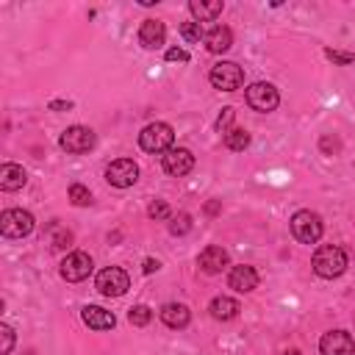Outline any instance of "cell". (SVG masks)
Returning a JSON list of instances; mask_svg holds the SVG:
<instances>
[{"instance_id": "1", "label": "cell", "mask_w": 355, "mask_h": 355, "mask_svg": "<svg viewBox=\"0 0 355 355\" xmlns=\"http://www.w3.org/2000/svg\"><path fill=\"white\" fill-rule=\"evenodd\" d=\"M313 272L319 277H338L344 269H347V255L341 247H333V244H324L313 252V261H311Z\"/></svg>"}, {"instance_id": "2", "label": "cell", "mask_w": 355, "mask_h": 355, "mask_svg": "<svg viewBox=\"0 0 355 355\" xmlns=\"http://www.w3.org/2000/svg\"><path fill=\"white\" fill-rule=\"evenodd\" d=\"M291 233L297 241L302 244H316L324 233V225H322V216L313 214V211H297L291 216Z\"/></svg>"}, {"instance_id": "3", "label": "cell", "mask_w": 355, "mask_h": 355, "mask_svg": "<svg viewBox=\"0 0 355 355\" xmlns=\"http://www.w3.org/2000/svg\"><path fill=\"white\" fill-rule=\"evenodd\" d=\"M172 139H175V133H172V128L166 122H150L139 133V144L147 153H166V150H172Z\"/></svg>"}, {"instance_id": "4", "label": "cell", "mask_w": 355, "mask_h": 355, "mask_svg": "<svg viewBox=\"0 0 355 355\" xmlns=\"http://www.w3.org/2000/svg\"><path fill=\"white\" fill-rule=\"evenodd\" d=\"M33 230V214L22 211V208H8L0 216V233L6 239H22Z\"/></svg>"}, {"instance_id": "5", "label": "cell", "mask_w": 355, "mask_h": 355, "mask_svg": "<svg viewBox=\"0 0 355 355\" xmlns=\"http://www.w3.org/2000/svg\"><path fill=\"white\" fill-rule=\"evenodd\" d=\"M208 80L222 92H236L244 83V69L239 64H233V61H219V64L211 67Z\"/></svg>"}, {"instance_id": "6", "label": "cell", "mask_w": 355, "mask_h": 355, "mask_svg": "<svg viewBox=\"0 0 355 355\" xmlns=\"http://www.w3.org/2000/svg\"><path fill=\"white\" fill-rule=\"evenodd\" d=\"M94 130L92 128H83V125H72V128H67L64 133H61V139H58V144H61V150H67V153H72V155H83V153H89L92 147H94Z\"/></svg>"}, {"instance_id": "7", "label": "cell", "mask_w": 355, "mask_h": 355, "mask_svg": "<svg viewBox=\"0 0 355 355\" xmlns=\"http://www.w3.org/2000/svg\"><path fill=\"white\" fill-rule=\"evenodd\" d=\"M128 288H130V277L119 266H108L97 275V291L103 297H122Z\"/></svg>"}, {"instance_id": "8", "label": "cell", "mask_w": 355, "mask_h": 355, "mask_svg": "<svg viewBox=\"0 0 355 355\" xmlns=\"http://www.w3.org/2000/svg\"><path fill=\"white\" fill-rule=\"evenodd\" d=\"M277 103H280V94H277V89H275L272 83L258 80V83L247 86V105H250V108L266 114V111H275Z\"/></svg>"}, {"instance_id": "9", "label": "cell", "mask_w": 355, "mask_h": 355, "mask_svg": "<svg viewBox=\"0 0 355 355\" xmlns=\"http://www.w3.org/2000/svg\"><path fill=\"white\" fill-rule=\"evenodd\" d=\"M105 180L116 189H128L139 180V166L130 161V158H116L105 166Z\"/></svg>"}, {"instance_id": "10", "label": "cell", "mask_w": 355, "mask_h": 355, "mask_svg": "<svg viewBox=\"0 0 355 355\" xmlns=\"http://www.w3.org/2000/svg\"><path fill=\"white\" fill-rule=\"evenodd\" d=\"M92 269H94V263H92V258H89L86 252H69V255L61 261V277H64L67 283H80V280H86V277L92 275Z\"/></svg>"}, {"instance_id": "11", "label": "cell", "mask_w": 355, "mask_h": 355, "mask_svg": "<svg viewBox=\"0 0 355 355\" xmlns=\"http://www.w3.org/2000/svg\"><path fill=\"white\" fill-rule=\"evenodd\" d=\"M191 169H194V155H191V150H186V147H172V150H166V155H164V172H166V175L183 178V175H189Z\"/></svg>"}, {"instance_id": "12", "label": "cell", "mask_w": 355, "mask_h": 355, "mask_svg": "<svg viewBox=\"0 0 355 355\" xmlns=\"http://www.w3.org/2000/svg\"><path fill=\"white\" fill-rule=\"evenodd\" d=\"M319 349L322 355H355V344L352 336L347 330H330L319 338Z\"/></svg>"}, {"instance_id": "13", "label": "cell", "mask_w": 355, "mask_h": 355, "mask_svg": "<svg viewBox=\"0 0 355 355\" xmlns=\"http://www.w3.org/2000/svg\"><path fill=\"white\" fill-rule=\"evenodd\" d=\"M227 250L225 247H216V244H211V247H205L202 252H200V258H197V266L205 272V275H219L225 266H227Z\"/></svg>"}, {"instance_id": "14", "label": "cell", "mask_w": 355, "mask_h": 355, "mask_svg": "<svg viewBox=\"0 0 355 355\" xmlns=\"http://www.w3.org/2000/svg\"><path fill=\"white\" fill-rule=\"evenodd\" d=\"M164 39H166V28H164L161 19H144V22H141V28H139V42H141V47L158 50V47L164 44Z\"/></svg>"}, {"instance_id": "15", "label": "cell", "mask_w": 355, "mask_h": 355, "mask_svg": "<svg viewBox=\"0 0 355 355\" xmlns=\"http://www.w3.org/2000/svg\"><path fill=\"white\" fill-rule=\"evenodd\" d=\"M227 283H230V288H236L239 294H247V291L258 288V272H255L252 266H247V263H239V266L230 269Z\"/></svg>"}, {"instance_id": "16", "label": "cell", "mask_w": 355, "mask_h": 355, "mask_svg": "<svg viewBox=\"0 0 355 355\" xmlns=\"http://www.w3.org/2000/svg\"><path fill=\"white\" fill-rule=\"evenodd\" d=\"M44 244L53 250V252H61V250H69L72 247V233L64 227V225H58V222H50V225H44Z\"/></svg>"}, {"instance_id": "17", "label": "cell", "mask_w": 355, "mask_h": 355, "mask_svg": "<svg viewBox=\"0 0 355 355\" xmlns=\"http://www.w3.org/2000/svg\"><path fill=\"white\" fill-rule=\"evenodd\" d=\"M80 316H83V322H86L92 330H111V327L116 324V316H114L111 311L100 308V305H86Z\"/></svg>"}, {"instance_id": "18", "label": "cell", "mask_w": 355, "mask_h": 355, "mask_svg": "<svg viewBox=\"0 0 355 355\" xmlns=\"http://www.w3.org/2000/svg\"><path fill=\"white\" fill-rule=\"evenodd\" d=\"M205 47L208 53H227L233 47V31L225 25H216L205 33Z\"/></svg>"}, {"instance_id": "19", "label": "cell", "mask_w": 355, "mask_h": 355, "mask_svg": "<svg viewBox=\"0 0 355 355\" xmlns=\"http://www.w3.org/2000/svg\"><path fill=\"white\" fill-rule=\"evenodd\" d=\"M161 322H164L166 327L180 330V327H186V324L191 322V313H189V308L180 305V302H166V305L161 308Z\"/></svg>"}, {"instance_id": "20", "label": "cell", "mask_w": 355, "mask_h": 355, "mask_svg": "<svg viewBox=\"0 0 355 355\" xmlns=\"http://www.w3.org/2000/svg\"><path fill=\"white\" fill-rule=\"evenodd\" d=\"M25 169L19 164H3L0 166V189L3 191H17L25 186Z\"/></svg>"}, {"instance_id": "21", "label": "cell", "mask_w": 355, "mask_h": 355, "mask_svg": "<svg viewBox=\"0 0 355 355\" xmlns=\"http://www.w3.org/2000/svg\"><path fill=\"white\" fill-rule=\"evenodd\" d=\"M239 311H241V308H239V302H236L233 297H216V300H211V316L219 319V322L236 319Z\"/></svg>"}, {"instance_id": "22", "label": "cell", "mask_w": 355, "mask_h": 355, "mask_svg": "<svg viewBox=\"0 0 355 355\" xmlns=\"http://www.w3.org/2000/svg\"><path fill=\"white\" fill-rule=\"evenodd\" d=\"M189 8L200 22H205V19H216L222 14V0H191Z\"/></svg>"}, {"instance_id": "23", "label": "cell", "mask_w": 355, "mask_h": 355, "mask_svg": "<svg viewBox=\"0 0 355 355\" xmlns=\"http://www.w3.org/2000/svg\"><path fill=\"white\" fill-rule=\"evenodd\" d=\"M225 147H227V150H233V153H239V150L250 147V133H247L244 128H230V130L225 133Z\"/></svg>"}, {"instance_id": "24", "label": "cell", "mask_w": 355, "mask_h": 355, "mask_svg": "<svg viewBox=\"0 0 355 355\" xmlns=\"http://www.w3.org/2000/svg\"><path fill=\"white\" fill-rule=\"evenodd\" d=\"M150 319H153V311H150L147 305H133V308L128 311V322H130L133 327H144V324H150Z\"/></svg>"}, {"instance_id": "25", "label": "cell", "mask_w": 355, "mask_h": 355, "mask_svg": "<svg viewBox=\"0 0 355 355\" xmlns=\"http://www.w3.org/2000/svg\"><path fill=\"white\" fill-rule=\"evenodd\" d=\"M69 200H72V205L86 208V205H92V191L86 186H80V183H72L69 186Z\"/></svg>"}, {"instance_id": "26", "label": "cell", "mask_w": 355, "mask_h": 355, "mask_svg": "<svg viewBox=\"0 0 355 355\" xmlns=\"http://www.w3.org/2000/svg\"><path fill=\"white\" fill-rule=\"evenodd\" d=\"M189 230H191V214L180 211L178 216H172V222H169V233L172 236H186Z\"/></svg>"}, {"instance_id": "27", "label": "cell", "mask_w": 355, "mask_h": 355, "mask_svg": "<svg viewBox=\"0 0 355 355\" xmlns=\"http://www.w3.org/2000/svg\"><path fill=\"white\" fill-rule=\"evenodd\" d=\"M180 36H183L186 42H200V39H205L200 22H183V25H180Z\"/></svg>"}, {"instance_id": "28", "label": "cell", "mask_w": 355, "mask_h": 355, "mask_svg": "<svg viewBox=\"0 0 355 355\" xmlns=\"http://www.w3.org/2000/svg\"><path fill=\"white\" fill-rule=\"evenodd\" d=\"M169 214H172V211H169V205H166L164 200H153L150 208H147V216H150V219H169Z\"/></svg>"}, {"instance_id": "29", "label": "cell", "mask_w": 355, "mask_h": 355, "mask_svg": "<svg viewBox=\"0 0 355 355\" xmlns=\"http://www.w3.org/2000/svg\"><path fill=\"white\" fill-rule=\"evenodd\" d=\"M14 349V330L8 324H0V355H8Z\"/></svg>"}, {"instance_id": "30", "label": "cell", "mask_w": 355, "mask_h": 355, "mask_svg": "<svg viewBox=\"0 0 355 355\" xmlns=\"http://www.w3.org/2000/svg\"><path fill=\"white\" fill-rule=\"evenodd\" d=\"M233 116H236V111H233L230 105H227V108H222V114L216 116V130H219V133H227V128H230Z\"/></svg>"}, {"instance_id": "31", "label": "cell", "mask_w": 355, "mask_h": 355, "mask_svg": "<svg viewBox=\"0 0 355 355\" xmlns=\"http://www.w3.org/2000/svg\"><path fill=\"white\" fill-rule=\"evenodd\" d=\"M324 55H327L330 61H336V64H352V61H355L352 53H341V50H330V47L324 50Z\"/></svg>"}, {"instance_id": "32", "label": "cell", "mask_w": 355, "mask_h": 355, "mask_svg": "<svg viewBox=\"0 0 355 355\" xmlns=\"http://www.w3.org/2000/svg\"><path fill=\"white\" fill-rule=\"evenodd\" d=\"M319 144H322V150H324V153H330V155L341 150V141H338V139H333V136H322V141H319Z\"/></svg>"}, {"instance_id": "33", "label": "cell", "mask_w": 355, "mask_h": 355, "mask_svg": "<svg viewBox=\"0 0 355 355\" xmlns=\"http://www.w3.org/2000/svg\"><path fill=\"white\" fill-rule=\"evenodd\" d=\"M166 61H180V64H186V61H189V53L180 50V47H169V50H166Z\"/></svg>"}, {"instance_id": "34", "label": "cell", "mask_w": 355, "mask_h": 355, "mask_svg": "<svg viewBox=\"0 0 355 355\" xmlns=\"http://www.w3.org/2000/svg\"><path fill=\"white\" fill-rule=\"evenodd\" d=\"M158 266H161V263H158L155 258H147V261H144V275H153V272H158Z\"/></svg>"}, {"instance_id": "35", "label": "cell", "mask_w": 355, "mask_h": 355, "mask_svg": "<svg viewBox=\"0 0 355 355\" xmlns=\"http://www.w3.org/2000/svg\"><path fill=\"white\" fill-rule=\"evenodd\" d=\"M50 108H53V111H61V108H67V111H69V108H72V103H69V100H53V103H50Z\"/></svg>"}, {"instance_id": "36", "label": "cell", "mask_w": 355, "mask_h": 355, "mask_svg": "<svg viewBox=\"0 0 355 355\" xmlns=\"http://www.w3.org/2000/svg\"><path fill=\"white\" fill-rule=\"evenodd\" d=\"M216 211H219V202H216V200L205 202V214H216Z\"/></svg>"}, {"instance_id": "37", "label": "cell", "mask_w": 355, "mask_h": 355, "mask_svg": "<svg viewBox=\"0 0 355 355\" xmlns=\"http://www.w3.org/2000/svg\"><path fill=\"white\" fill-rule=\"evenodd\" d=\"M286 355H300V349H288V352H286Z\"/></svg>"}]
</instances>
